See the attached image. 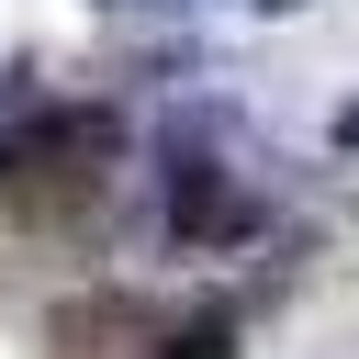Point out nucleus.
<instances>
[{
    "mask_svg": "<svg viewBox=\"0 0 359 359\" xmlns=\"http://www.w3.org/2000/svg\"><path fill=\"white\" fill-rule=\"evenodd\" d=\"M337 146H348V157H359V101H348V112H337Z\"/></svg>",
    "mask_w": 359,
    "mask_h": 359,
    "instance_id": "nucleus-2",
    "label": "nucleus"
},
{
    "mask_svg": "<svg viewBox=\"0 0 359 359\" xmlns=\"http://www.w3.org/2000/svg\"><path fill=\"white\" fill-rule=\"evenodd\" d=\"M0 213H11V191H0Z\"/></svg>",
    "mask_w": 359,
    "mask_h": 359,
    "instance_id": "nucleus-4",
    "label": "nucleus"
},
{
    "mask_svg": "<svg viewBox=\"0 0 359 359\" xmlns=\"http://www.w3.org/2000/svg\"><path fill=\"white\" fill-rule=\"evenodd\" d=\"M101 168H112V112H90V101L22 112V123L0 135V191H11V202H67V191H90Z\"/></svg>",
    "mask_w": 359,
    "mask_h": 359,
    "instance_id": "nucleus-1",
    "label": "nucleus"
},
{
    "mask_svg": "<svg viewBox=\"0 0 359 359\" xmlns=\"http://www.w3.org/2000/svg\"><path fill=\"white\" fill-rule=\"evenodd\" d=\"M258 11H292V0H258Z\"/></svg>",
    "mask_w": 359,
    "mask_h": 359,
    "instance_id": "nucleus-3",
    "label": "nucleus"
}]
</instances>
